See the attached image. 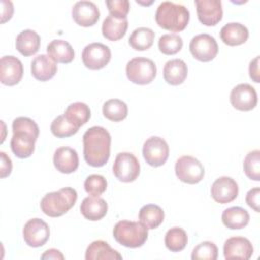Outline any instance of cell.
Returning <instances> with one entry per match:
<instances>
[{"mask_svg":"<svg viewBox=\"0 0 260 260\" xmlns=\"http://www.w3.org/2000/svg\"><path fill=\"white\" fill-rule=\"evenodd\" d=\"M111 135L107 129L93 126L82 136L83 157L87 165L100 168L107 164L111 151Z\"/></svg>","mask_w":260,"mask_h":260,"instance_id":"obj_1","label":"cell"},{"mask_svg":"<svg viewBox=\"0 0 260 260\" xmlns=\"http://www.w3.org/2000/svg\"><path fill=\"white\" fill-rule=\"evenodd\" d=\"M13 135L10 140L12 152L19 158L29 157L35 151V143L39 137V126L27 117H18L12 122Z\"/></svg>","mask_w":260,"mask_h":260,"instance_id":"obj_2","label":"cell"},{"mask_svg":"<svg viewBox=\"0 0 260 260\" xmlns=\"http://www.w3.org/2000/svg\"><path fill=\"white\" fill-rule=\"evenodd\" d=\"M190 12L182 4L171 1L161 2L155 11V21L159 27L178 32L186 28L189 23Z\"/></svg>","mask_w":260,"mask_h":260,"instance_id":"obj_3","label":"cell"},{"mask_svg":"<svg viewBox=\"0 0 260 260\" xmlns=\"http://www.w3.org/2000/svg\"><path fill=\"white\" fill-rule=\"evenodd\" d=\"M77 200V192L70 187L62 188L55 192L47 193L41 200V210L50 217L65 214L73 207Z\"/></svg>","mask_w":260,"mask_h":260,"instance_id":"obj_4","label":"cell"},{"mask_svg":"<svg viewBox=\"0 0 260 260\" xmlns=\"http://www.w3.org/2000/svg\"><path fill=\"white\" fill-rule=\"evenodd\" d=\"M113 236L124 247L139 248L147 240L148 229L140 221L120 220L113 229Z\"/></svg>","mask_w":260,"mask_h":260,"instance_id":"obj_5","label":"cell"},{"mask_svg":"<svg viewBox=\"0 0 260 260\" xmlns=\"http://www.w3.org/2000/svg\"><path fill=\"white\" fill-rule=\"evenodd\" d=\"M126 74L128 79L135 84H148L156 76V65L148 58L136 57L127 63Z\"/></svg>","mask_w":260,"mask_h":260,"instance_id":"obj_6","label":"cell"},{"mask_svg":"<svg viewBox=\"0 0 260 260\" xmlns=\"http://www.w3.org/2000/svg\"><path fill=\"white\" fill-rule=\"evenodd\" d=\"M175 173L180 181L193 185L203 179L205 171L197 158L191 155H183L176 161Z\"/></svg>","mask_w":260,"mask_h":260,"instance_id":"obj_7","label":"cell"},{"mask_svg":"<svg viewBox=\"0 0 260 260\" xmlns=\"http://www.w3.org/2000/svg\"><path fill=\"white\" fill-rule=\"evenodd\" d=\"M113 173L121 182H133L138 178L140 173L139 161L131 152H120L114 160Z\"/></svg>","mask_w":260,"mask_h":260,"instance_id":"obj_8","label":"cell"},{"mask_svg":"<svg viewBox=\"0 0 260 260\" xmlns=\"http://www.w3.org/2000/svg\"><path fill=\"white\" fill-rule=\"evenodd\" d=\"M169 153L170 148L167 141L159 136H150L143 143V157L151 167L156 168L165 165Z\"/></svg>","mask_w":260,"mask_h":260,"instance_id":"obj_9","label":"cell"},{"mask_svg":"<svg viewBox=\"0 0 260 260\" xmlns=\"http://www.w3.org/2000/svg\"><path fill=\"white\" fill-rule=\"evenodd\" d=\"M192 56L200 62L213 60L218 53V45L215 39L208 34H200L192 38L189 45Z\"/></svg>","mask_w":260,"mask_h":260,"instance_id":"obj_10","label":"cell"},{"mask_svg":"<svg viewBox=\"0 0 260 260\" xmlns=\"http://www.w3.org/2000/svg\"><path fill=\"white\" fill-rule=\"evenodd\" d=\"M81 58L85 67L91 70H99L110 62L111 50L102 43H91L84 47Z\"/></svg>","mask_w":260,"mask_h":260,"instance_id":"obj_11","label":"cell"},{"mask_svg":"<svg viewBox=\"0 0 260 260\" xmlns=\"http://www.w3.org/2000/svg\"><path fill=\"white\" fill-rule=\"evenodd\" d=\"M22 236L29 247H42L50 238V228L43 219L31 218L24 224Z\"/></svg>","mask_w":260,"mask_h":260,"instance_id":"obj_12","label":"cell"},{"mask_svg":"<svg viewBox=\"0 0 260 260\" xmlns=\"http://www.w3.org/2000/svg\"><path fill=\"white\" fill-rule=\"evenodd\" d=\"M256 89L249 83H240L236 85L230 94L232 106L239 111H251L257 105Z\"/></svg>","mask_w":260,"mask_h":260,"instance_id":"obj_13","label":"cell"},{"mask_svg":"<svg viewBox=\"0 0 260 260\" xmlns=\"http://www.w3.org/2000/svg\"><path fill=\"white\" fill-rule=\"evenodd\" d=\"M199 21L206 26L216 25L222 18V5L220 0H195Z\"/></svg>","mask_w":260,"mask_h":260,"instance_id":"obj_14","label":"cell"},{"mask_svg":"<svg viewBox=\"0 0 260 260\" xmlns=\"http://www.w3.org/2000/svg\"><path fill=\"white\" fill-rule=\"evenodd\" d=\"M211 197L218 203H229L235 200L239 194V186L231 177H219L211 185Z\"/></svg>","mask_w":260,"mask_h":260,"instance_id":"obj_15","label":"cell"},{"mask_svg":"<svg viewBox=\"0 0 260 260\" xmlns=\"http://www.w3.org/2000/svg\"><path fill=\"white\" fill-rule=\"evenodd\" d=\"M23 75L21 61L14 56H3L0 60V81L4 85L17 84Z\"/></svg>","mask_w":260,"mask_h":260,"instance_id":"obj_16","label":"cell"},{"mask_svg":"<svg viewBox=\"0 0 260 260\" xmlns=\"http://www.w3.org/2000/svg\"><path fill=\"white\" fill-rule=\"evenodd\" d=\"M72 18L74 21L84 27L92 26L100 18V10L92 1L81 0L77 1L71 10Z\"/></svg>","mask_w":260,"mask_h":260,"instance_id":"obj_17","label":"cell"},{"mask_svg":"<svg viewBox=\"0 0 260 260\" xmlns=\"http://www.w3.org/2000/svg\"><path fill=\"white\" fill-rule=\"evenodd\" d=\"M254 252L252 243L244 237L229 238L223 245V256L226 260L243 259L248 260Z\"/></svg>","mask_w":260,"mask_h":260,"instance_id":"obj_18","label":"cell"},{"mask_svg":"<svg viewBox=\"0 0 260 260\" xmlns=\"http://www.w3.org/2000/svg\"><path fill=\"white\" fill-rule=\"evenodd\" d=\"M53 162L57 171L63 174L75 172L79 165L77 151L68 146H62L55 150Z\"/></svg>","mask_w":260,"mask_h":260,"instance_id":"obj_19","label":"cell"},{"mask_svg":"<svg viewBox=\"0 0 260 260\" xmlns=\"http://www.w3.org/2000/svg\"><path fill=\"white\" fill-rule=\"evenodd\" d=\"M81 214L88 220L96 221L102 219L108 212V203L99 196L85 197L80 204Z\"/></svg>","mask_w":260,"mask_h":260,"instance_id":"obj_20","label":"cell"},{"mask_svg":"<svg viewBox=\"0 0 260 260\" xmlns=\"http://www.w3.org/2000/svg\"><path fill=\"white\" fill-rule=\"evenodd\" d=\"M57 63L48 55L41 54L34 58L30 65L32 76L40 81H47L57 73Z\"/></svg>","mask_w":260,"mask_h":260,"instance_id":"obj_21","label":"cell"},{"mask_svg":"<svg viewBox=\"0 0 260 260\" xmlns=\"http://www.w3.org/2000/svg\"><path fill=\"white\" fill-rule=\"evenodd\" d=\"M220 39L228 46H239L249 38L248 28L240 22H230L220 29Z\"/></svg>","mask_w":260,"mask_h":260,"instance_id":"obj_22","label":"cell"},{"mask_svg":"<svg viewBox=\"0 0 260 260\" xmlns=\"http://www.w3.org/2000/svg\"><path fill=\"white\" fill-rule=\"evenodd\" d=\"M128 28V19L119 18L109 14L103 21L102 32L109 41H118L122 39Z\"/></svg>","mask_w":260,"mask_h":260,"instance_id":"obj_23","label":"cell"},{"mask_svg":"<svg viewBox=\"0 0 260 260\" xmlns=\"http://www.w3.org/2000/svg\"><path fill=\"white\" fill-rule=\"evenodd\" d=\"M41 45L40 36L32 29H24L18 34L15 41L16 50L23 56L35 55Z\"/></svg>","mask_w":260,"mask_h":260,"instance_id":"obj_24","label":"cell"},{"mask_svg":"<svg viewBox=\"0 0 260 260\" xmlns=\"http://www.w3.org/2000/svg\"><path fill=\"white\" fill-rule=\"evenodd\" d=\"M86 260H121L122 255L102 240L93 241L85 251Z\"/></svg>","mask_w":260,"mask_h":260,"instance_id":"obj_25","label":"cell"},{"mask_svg":"<svg viewBox=\"0 0 260 260\" xmlns=\"http://www.w3.org/2000/svg\"><path fill=\"white\" fill-rule=\"evenodd\" d=\"M48 56L56 63L68 64L74 59L72 46L64 40H53L47 46Z\"/></svg>","mask_w":260,"mask_h":260,"instance_id":"obj_26","label":"cell"},{"mask_svg":"<svg viewBox=\"0 0 260 260\" xmlns=\"http://www.w3.org/2000/svg\"><path fill=\"white\" fill-rule=\"evenodd\" d=\"M188 74L187 64L181 59L168 61L164 66V78L171 85L183 83Z\"/></svg>","mask_w":260,"mask_h":260,"instance_id":"obj_27","label":"cell"},{"mask_svg":"<svg viewBox=\"0 0 260 260\" xmlns=\"http://www.w3.org/2000/svg\"><path fill=\"white\" fill-rule=\"evenodd\" d=\"M222 223L231 230L245 228L250 220L249 212L240 206H232L223 210L221 214Z\"/></svg>","mask_w":260,"mask_h":260,"instance_id":"obj_28","label":"cell"},{"mask_svg":"<svg viewBox=\"0 0 260 260\" xmlns=\"http://www.w3.org/2000/svg\"><path fill=\"white\" fill-rule=\"evenodd\" d=\"M138 217L143 225L148 230H153L162 223L165 212L162 208L156 204H146L140 208Z\"/></svg>","mask_w":260,"mask_h":260,"instance_id":"obj_29","label":"cell"},{"mask_svg":"<svg viewBox=\"0 0 260 260\" xmlns=\"http://www.w3.org/2000/svg\"><path fill=\"white\" fill-rule=\"evenodd\" d=\"M154 37L155 34L151 28L141 26L131 32L129 37V45L136 51H145L152 46Z\"/></svg>","mask_w":260,"mask_h":260,"instance_id":"obj_30","label":"cell"},{"mask_svg":"<svg viewBox=\"0 0 260 260\" xmlns=\"http://www.w3.org/2000/svg\"><path fill=\"white\" fill-rule=\"evenodd\" d=\"M64 116L68 121L79 128L88 122L91 114L89 107L85 103L75 102L66 108Z\"/></svg>","mask_w":260,"mask_h":260,"instance_id":"obj_31","label":"cell"},{"mask_svg":"<svg viewBox=\"0 0 260 260\" xmlns=\"http://www.w3.org/2000/svg\"><path fill=\"white\" fill-rule=\"evenodd\" d=\"M103 115L110 121L120 122L128 115V107L119 99H111L103 105Z\"/></svg>","mask_w":260,"mask_h":260,"instance_id":"obj_32","label":"cell"},{"mask_svg":"<svg viewBox=\"0 0 260 260\" xmlns=\"http://www.w3.org/2000/svg\"><path fill=\"white\" fill-rule=\"evenodd\" d=\"M188 243L187 233L178 226L171 228L165 236V245L171 252H180Z\"/></svg>","mask_w":260,"mask_h":260,"instance_id":"obj_33","label":"cell"},{"mask_svg":"<svg viewBox=\"0 0 260 260\" xmlns=\"http://www.w3.org/2000/svg\"><path fill=\"white\" fill-rule=\"evenodd\" d=\"M50 129L54 136L58 138H64L72 136L78 131L79 128L68 121L64 115H60L53 120Z\"/></svg>","mask_w":260,"mask_h":260,"instance_id":"obj_34","label":"cell"},{"mask_svg":"<svg viewBox=\"0 0 260 260\" xmlns=\"http://www.w3.org/2000/svg\"><path fill=\"white\" fill-rule=\"evenodd\" d=\"M183 40L177 34L162 35L158 40V49L165 55H175L181 51Z\"/></svg>","mask_w":260,"mask_h":260,"instance_id":"obj_35","label":"cell"},{"mask_svg":"<svg viewBox=\"0 0 260 260\" xmlns=\"http://www.w3.org/2000/svg\"><path fill=\"white\" fill-rule=\"evenodd\" d=\"M243 168L246 176L253 180H260V151L259 149H255L250 151L243 162Z\"/></svg>","mask_w":260,"mask_h":260,"instance_id":"obj_36","label":"cell"},{"mask_svg":"<svg viewBox=\"0 0 260 260\" xmlns=\"http://www.w3.org/2000/svg\"><path fill=\"white\" fill-rule=\"evenodd\" d=\"M218 249L213 242L204 241L198 244L192 251V260H216Z\"/></svg>","mask_w":260,"mask_h":260,"instance_id":"obj_37","label":"cell"},{"mask_svg":"<svg viewBox=\"0 0 260 260\" xmlns=\"http://www.w3.org/2000/svg\"><path fill=\"white\" fill-rule=\"evenodd\" d=\"M107 180L104 176L92 174L84 181V190L90 196H100L107 190Z\"/></svg>","mask_w":260,"mask_h":260,"instance_id":"obj_38","label":"cell"},{"mask_svg":"<svg viewBox=\"0 0 260 260\" xmlns=\"http://www.w3.org/2000/svg\"><path fill=\"white\" fill-rule=\"evenodd\" d=\"M106 5L111 15L119 18H127L130 9L128 0H108L106 1Z\"/></svg>","mask_w":260,"mask_h":260,"instance_id":"obj_39","label":"cell"},{"mask_svg":"<svg viewBox=\"0 0 260 260\" xmlns=\"http://www.w3.org/2000/svg\"><path fill=\"white\" fill-rule=\"evenodd\" d=\"M246 203L254 209L256 212H259V204H260V189L258 187L252 188L248 191L246 195Z\"/></svg>","mask_w":260,"mask_h":260,"instance_id":"obj_40","label":"cell"},{"mask_svg":"<svg viewBox=\"0 0 260 260\" xmlns=\"http://www.w3.org/2000/svg\"><path fill=\"white\" fill-rule=\"evenodd\" d=\"M0 177L5 178L10 175L12 171V161L10 157L3 151L0 152Z\"/></svg>","mask_w":260,"mask_h":260,"instance_id":"obj_41","label":"cell"},{"mask_svg":"<svg viewBox=\"0 0 260 260\" xmlns=\"http://www.w3.org/2000/svg\"><path fill=\"white\" fill-rule=\"evenodd\" d=\"M249 74L250 77L252 78L253 81L256 83L260 82V77H259V56L255 57L249 65Z\"/></svg>","mask_w":260,"mask_h":260,"instance_id":"obj_42","label":"cell"},{"mask_svg":"<svg viewBox=\"0 0 260 260\" xmlns=\"http://www.w3.org/2000/svg\"><path fill=\"white\" fill-rule=\"evenodd\" d=\"M2 4V19L1 22L4 23L5 21L9 20L13 14V4L11 1H1Z\"/></svg>","mask_w":260,"mask_h":260,"instance_id":"obj_43","label":"cell"},{"mask_svg":"<svg viewBox=\"0 0 260 260\" xmlns=\"http://www.w3.org/2000/svg\"><path fill=\"white\" fill-rule=\"evenodd\" d=\"M42 259H64V255L56 249H49L47 251H45V253L41 256Z\"/></svg>","mask_w":260,"mask_h":260,"instance_id":"obj_44","label":"cell"}]
</instances>
